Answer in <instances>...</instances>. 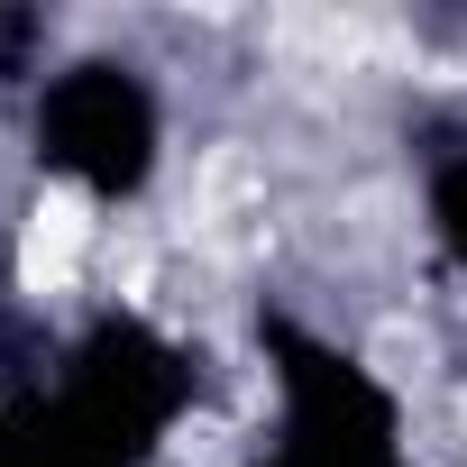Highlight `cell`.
Masks as SVG:
<instances>
[{"label": "cell", "instance_id": "cell-1", "mask_svg": "<svg viewBox=\"0 0 467 467\" xmlns=\"http://www.w3.org/2000/svg\"><path fill=\"white\" fill-rule=\"evenodd\" d=\"M183 394H192V367L156 330L101 321L74 348L56 403H37V440H47L56 467H147L156 440L174 431Z\"/></svg>", "mask_w": 467, "mask_h": 467}, {"label": "cell", "instance_id": "cell-2", "mask_svg": "<svg viewBox=\"0 0 467 467\" xmlns=\"http://www.w3.org/2000/svg\"><path fill=\"white\" fill-rule=\"evenodd\" d=\"M266 348H275V376H285V421H294L285 458L294 467H403L394 403L358 358L303 339L294 321H266Z\"/></svg>", "mask_w": 467, "mask_h": 467}, {"label": "cell", "instance_id": "cell-3", "mask_svg": "<svg viewBox=\"0 0 467 467\" xmlns=\"http://www.w3.org/2000/svg\"><path fill=\"white\" fill-rule=\"evenodd\" d=\"M37 156L92 192H138L156 165V101L129 65H74L37 101Z\"/></svg>", "mask_w": 467, "mask_h": 467}, {"label": "cell", "instance_id": "cell-4", "mask_svg": "<svg viewBox=\"0 0 467 467\" xmlns=\"http://www.w3.org/2000/svg\"><path fill=\"white\" fill-rule=\"evenodd\" d=\"M431 229H440V248L467 266V156H449L431 174Z\"/></svg>", "mask_w": 467, "mask_h": 467}, {"label": "cell", "instance_id": "cell-5", "mask_svg": "<svg viewBox=\"0 0 467 467\" xmlns=\"http://www.w3.org/2000/svg\"><path fill=\"white\" fill-rule=\"evenodd\" d=\"M0 467H56L47 440H37V412H10V421H0Z\"/></svg>", "mask_w": 467, "mask_h": 467}, {"label": "cell", "instance_id": "cell-6", "mask_svg": "<svg viewBox=\"0 0 467 467\" xmlns=\"http://www.w3.org/2000/svg\"><path fill=\"white\" fill-rule=\"evenodd\" d=\"M275 467H294V458H275Z\"/></svg>", "mask_w": 467, "mask_h": 467}]
</instances>
